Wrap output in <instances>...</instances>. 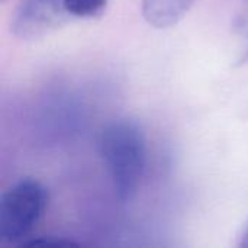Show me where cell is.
<instances>
[{
  "label": "cell",
  "instance_id": "cell-1",
  "mask_svg": "<svg viewBox=\"0 0 248 248\" xmlns=\"http://www.w3.org/2000/svg\"><path fill=\"white\" fill-rule=\"evenodd\" d=\"M99 153L121 202L138 192L147 164V141L142 128L131 119L108 124L99 135Z\"/></svg>",
  "mask_w": 248,
  "mask_h": 248
},
{
  "label": "cell",
  "instance_id": "cell-2",
  "mask_svg": "<svg viewBox=\"0 0 248 248\" xmlns=\"http://www.w3.org/2000/svg\"><path fill=\"white\" fill-rule=\"evenodd\" d=\"M48 202L41 182L25 177L0 196V243L22 244L41 221Z\"/></svg>",
  "mask_w": 248,
  "mask_h": 248
},
{
  "label": "cell",
  "instance_id": "cell-3",
  "mask_svg": "<svg viewBox=\"0 0 248 248\" xmlns=\"http://www.w3.org/2000/svg\"><path fill=\"white\" fill-rule=\"evenodd\" d=\"M109 0H22L13 19L12 31L17 38L36 39L58 28L70 17H97Z\"/></svg>",
  "mask_w": 248,
  "mask_h": 248
},
{
  "label": "cell",
  "instance_id": "cell-4",
  "mask_svg": "<svg viewBox=\"0 0 248 248\" xmlns=\"http://www.w3.org/2000/svg\"><path fill=\"white\" fill-rule=\"evenodd\" d=\"M195 0H142V15L155 28L176 25L192 7Z\"/></svg>",
  "mask_w": 248,
  "mask_h": 248
},
{
  "label": "cell",
  "instance_id": "cell-5",
  "mask_svg": "<svg viewBox=\"0 0 248 248\" xmlns=\"http://www.w3.org/2000/svg\"><path fill=\"white\" fill-rule=\"evenodd\" d=\"M237 29H238V35L241 39V49H240L238 62L244 64L246 61H248V0L243 1L241 13L238 16Z\"/></svg>",
  "mask_w": 248,
  "mask_h": 248
},
{
  "label": "cell",
  "instance_id": "cell-6",
  "mask_svg": "<svg viewBox=\"0 0 248 248\" xmlns=\"http://www.w3.org/2000/svg\"><path fill=\"white\" fill-rule=\"evenodd\" d=\"M20 247H41V248H68L78 247V243L67 240L64 237H39L26 240L20 244Z\"/></svg>",
  "mask_w": 248,
  "mask_h": 248
},
{
  "label": "cell",
  "instance_id": "cell-7",
  "mask_svg": "<svg viewBox=\"0 0 248 248\" xmlns=\"http://www.w3.org/2000/svg\"><path fill=\"white\" fill-rule=\"evenodd\" d=\"M238 247L240 248H248V221L246 225L243 227V231L238 237Z\"/></svg>",
  "mask_w": 248,
  "mask_h": 248
}]
</instances>
